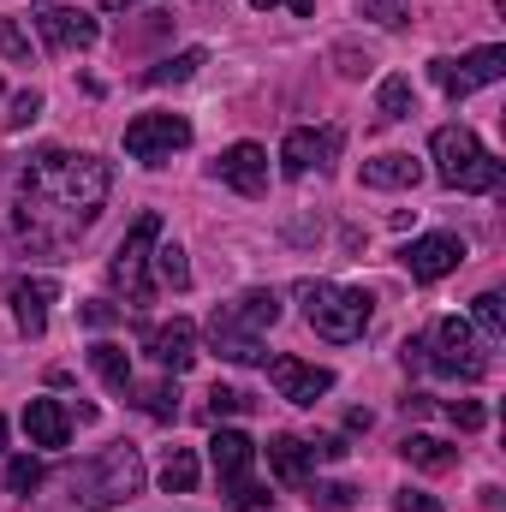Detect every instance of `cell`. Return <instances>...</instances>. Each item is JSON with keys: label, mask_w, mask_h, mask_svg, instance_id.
<instances>
[{"label": "cell", "mask_w": 506, "mask_h": 512, "mask_svg": "<svg viewBox=\"0 0 506 512\" xmlns=\"http://www.w3.org/2000/svg\"><path fill=\"white\" fill-rule=\"evenodd\" d=\"M108 185H114V173H108V161H96V155H66V149L36 155L30 173H24V215H18V233H30L42 215H60V239H66L72 227H90V221L102 215V203H108Z\"/></svg>", "instance_id": "cell-1"}, {"label": "cell", "mask_w": 506, "mask_h": 512, "mask_svg": "<svg viewBox=\"0 0 506 512\" xmlns=\"http://www.w3.org/2000/svg\"><path fill=\"white\" fill-rule=\"evenodd\" d=\"M274 322H280V298L274 292H245L239 304L209 316V340L227 364H256L262 358V328H274Z\"/></svg>", "instance_id": "cell-2"}, {"label": "cell", "mask_w": 506, "mask_h": 512, "mask_svg": "<svg viewBox=\"0 0 506 512\" xmlns=\"http://www.w3.org/2000/svg\"><path fill=\"white\" fill-rule=\"evenodd\" d=\"M429 149H435V173H441V185H453V191H501L506 167L477 143V131L441 126L435 137H429Z\"/></svg>", "instance_id": "cell-3"}, {"label": "cell", "mask_w": 506, "mask_h": 512, "mask_svg": "<svg viewBox=\"0 0 506 512\" xmlns=\"http://www.w3.org/2000/svg\"><path fill=\"white\" fill-rule=\"evenodd\" d=\"M304 316H310V328H316L322 340L352 346V340H364V328H370V298L352 292V286H334V280H310V286H304Z\"/></svg>", "instance_id": "cell-4"}, {"label": "cell", "mask_w": 506, "mask_h": 512, "mask_svg": "<svg viewBox=\"0 0 506 512\" xmlns=\"http://www.w3.org/2000/svg\"><path fill=\"white\" fill-rule=\"evenodd\" d=\"M417 352H429L423 364H429L435 376H459V382L489 376V358H483V346H477L471 322H459V316H441V322L429 328V340H417Z\"/></svg>", "instance_id": "cell-5"}, {"label": "cell", "mask_w": 506, "mask_h": 512, "mask_svg": "<svg viewBox=\"0 0 506 512\" xmlns=\"http://www.w3.org/2000/svg\"><path fill=\"white\" fill-rule=\"evenodd\" d=\"M155 245H161V215L149 209V215H137V221H131V233L120 239V251H114V262H108L114 286H126L131 304H149V298H155V280H149Z\"/></svg>", "instance_id": "cell-6"}, {"label": "cell", "mask_w": 506, "mask_h": 512, "mask_svg": "<svg viewBox=\"0 0 506 512\" xmlns=\"http://www.w3.org/2000/svg\"><path fill=\"white\" fill-rule=\"evenodd\" d=\"M209 459H215V477L227 483V495H233V507H239V512L268 507V489H256V483H251V465H256V441H251V435L221 429V435L209 441Z\"/></svg>", "instance_id": "cell-7"}, {"label": "cell", "mask_w": 506, "mask_h": 512, "mask_svg": "<svg viewBox=\"0 0 506 512\" xmlns=\"http://www.w3.org/2000/svg\"><path fill=\"white\" fill-rule=\"evenodd\" d=\"M191 143V120L185 114H137L126 126V155L143 161V167H161L173 149Z\"/></svg>", "instance_id": "cell-8"}, {"label": "cell", "mask_w": 506, "mask_h": 512, "mask_svg": "<svg viewBox=\"0 0 506 512\" xmlns=\"http://www.w3.org/2000/svg\"><path fill=\"white\" fill-rule=\"evenodd\" d=\"M501 72H506V48H471L465 60H429V78H435L453 102H465L471 90L495 84Z\"/></svg>", "instance_id": "cell-9"}, {"label": "cell", "mask_w": 506, "mask_h": 512, "mask_svg": "<svg viewBox=\"0 0 506 512\" xmlns=\"http://www.w3.org/2000/svg\"><path fill=\"white\" fill-rule=\"evenodd\" d=\"M36 30H42V42L54 48V54H84V48H96V18H84L78 6H60V0H42L36 12Z\"/></svg>", "instance_id": "cell-10"}, {"label": "cell", "mask_w": 506, "mask_h": 512, "mask_svg": "<svg viewBox=\"0 0 506 512\" xmlns=\"http://www.w3.org/2000/svg\"><path fill=\"white\" fill-rule=\"evenodd\" d=\"M399 262H405L411 280H441V274H453V268L465 262V245H459L453 233H429V239H411V245L399 251Z\"/></svg>", "instance_id": "cell-11"}, {"label": "cell", "mask_w": 506, "mask_h": 512, "mask_svg": "<svg viewBox=\"0 0 506 512\" xmlns=\"http://www.w3.org/2000/svg\"><path fill=\"white\" fill-rule=\"evenodd\" d=\"M268 382H274L280 399H292V405H316V399L334 387V376L316 370V364H304V358H274V364H268Z\"/></svg>", "instance_id": "cell-12"}, {"label": "cell", "mask_w": 506, "mask_h": 512, "mask_svg": "<svg viewBox=\"0 0 506 512\" xmlns=\"http://www.w3.org/2000/svg\"><path fill=\"white\" fill-rule=\"evenodd\" d=\"M215 173H221V185H233L239 197H262V191H268V155H262L256 143H233V149L215 161Z\"/></svg>", "instance_id": "cell-13"}, {"label": "cell", "mask_w": 506, "mask_h": 512, "mask_svg": "<svg viewBox=\"0 0 506 512\" xmlns=\"http://www.w3.org/2000/svg\"><path fill=\"white\" fill-rule=\"evenodd\" d=\"M334 149H340V131H322V137H316V131H286V143H280V173H286V179H304V173L322 167Z\"/></svg>", "instance_id": "cell-14"}, {"label": "cell", "mask_w": 506, "mask_h": 512, "mask_svg": "<svg viewBox=\"0 0 506 512\" xmlns=\"http://www.w3.org/2000/svg\"><path fill=\"white\" fill-rule=\"evenodd\" d=\"M143 346H149V358H155L161 370H173V376H179V370H191V358H197V328L173 316L167 328H149V334H143Z\"/></svg>", "instance_id": "cell-15"}, {"label": "cell", "mask_w": 506, "mask_h": 512, "mask_svg": "<svg viewBox=\"0 0 506 512\" xmlns=\"http://www.w3.org/2000/svg\"><path fill=\"white\" fill-rule=\"evenodd\" d=\"M24 429H30L36 447H66L72 441V417H66L60 399H30L24 405Z\"/></svg>", "instance_id": "cell-16"}, {"label": "cell", "mask_w": 506, "mask_h": 512, "mask_svg": "<svg viewBox=\"0 0 506 512\" xmlns=\"http://www.w3.org/2000/svg\"><path fill=\"white\" fill-rule=\"evenodd\" d=\"M268 465H274V477H280L286 489H304V483H310L316 453H310L298 435H274V441H268Z\"/></svg>", "instance_id": "cell-17"}, {"label": "cell", "mask_w": 506, "mask_h": 512, "mask_svg": "<svg viewBox=\"0 0 506 512\" xmlns=\"http://www.w3.org/2000/svg\"><path fill=\"white\" fill-rule=\"evenodd\" d=\"M48 304H54V280H18L12 286V316H18L24 334L48 328Z\"/></svg>", "instance_id": "cell-18"}, {"label": "cell", "mask_w": 506, "mask_h": 512, "mask_svg": "<svg viewBox=\"0 0 506 512\" xmlns=\"http://www.w3.org/2000/svg\"><path fill=\"white\" fill-rule=\"evenodd\" d=\"M417 179H423V167L411 155H376V161H364V185H376V191H411Z\"/></svg>", "instance_id": "cell-19"}, {"label": "cell", "mask_w": 506, "mask_h": 512, "mask_svg": "<svg viewBox=\"0 0 506 512\" xmlns=\"http://www.w3.org/2000/svg\"><path fill=\"white\" fill-rule=\"evenodd\" d=\"M405 465H417V471H453L459 465V447H447L441 435H405Z\"/></svg>", "instance_id": "cell-20"}, {"label": "cell", "mask_w": 506, "mask_h": 512, "mask_svg": "<svg viewBox=\"0 0 506 512\" xmlns=\"http://www.w3.org/2000/svg\"><path fill=\"white\" fill-rule=\"evenodd\" d=\"M376 114L393 126V120H411L417 114V96H411V78L405 72H393V78H381V90H376Z\"/></svg>", "instance_id": "cell-21"}, {"label": "cell", "mask_w": 506, "mask_h": 512, "mask_svg": "<svg viewBox=\"0 0 506 512\" xmlns=\"http://www.w3.org/2000/svg\"><path fill=\"white\" fill-rule=\"evenodd\" d=\"M90 370L114 387V393H126V387H131V358H126V346H114V340L90 346Z\"/></svg>", "instance_id": "cell-22"}, {"label": "cell", "mask_w": 506, "mask_h": 512, "mask_svg": "<svg viewBox=\"0 0 506 512\" xmlns=\"http://www.w3.org/2000/svg\"><path fill=\"white\" fill-rule=\"evenodd\" d=\"M203 60H209L203 48H185V54H173V60L149 66V72H143V84H185V78H197V66H203Z\"/></svg>", "instance_id": "cell-23"}, {"label": "cell", "mask_w": 506, "mask_h": 512, "mask_svg": "<svg viewBox=\"0 0 506 512\" xmlns=\"http://www.w3.org/2000/svg\"><path fill=\"white\" fill-rule=\"evenodd\" d=\"M161 489H167V495H191V489H197V459H191V447H173V453H167Z\"/></svg>", "instance_id": "cell-24"}, {"label": "cell", "mask_w": 506, "mask_h": 512, "mask_svg": "<svg viewBox=\"0 0 506 512\" xmlns=\"http://www.w3.org/2000/svg\"><path fill=\"white\" fill-rule=\"evenodd\" d=\"M471 316H477V328H483L489 340H501V334H506V310H501V292H477V298H471Z\"/></svg>", "instance_id": "cell-25"}, {"label": "cell", "mask_w": 506, "mask_h": 512, "mask_svg": "<svg viewBox=\"0 0 506 512\" xmlns=\"http://www.w3.org/2000/svg\"><path fill=\"white\" fill-rule=\"evenodd\" d=\"M155 268H161V280H167V286H179V292L191 286V262H185L179 245H155Z\"/></svg>", "instance_id": "cell-26"}, {"label": "cell", "mask_w": 506, "mask_h": 512, "mask_svg": "<svg viewBox=\"0 0 506 512\" xmlns=\"http://www.w3.org/2000/svg\"><path fill=\"white\" fill-rule=\"evenodd\" d=\"M6 489H12L18 501H30V489H42V465H36V459H12V465H6Z\"/></svg>", "instance_id": "cell-27"}, {"label": "cell", "mask_w": 506, "mask_h": 512, "mask_svg": "<svg viewBox=\"0 0 506 512\" xmlns=\"http://www.w3.org/2000/svg\"><path fill=\"white\" fill-rule=\"evenodd\" d=\"M143 411H149V417H161V423H167V417H179V387H173V382L143 387Z\"/></svg>", "instance_id": "cell-28"}, {"label": "cell", "mask_w": 506, "mask_h": 512, "mask_svg": "<svg viewBox=\"0 0 506 512\" xmlns=\"http://www.w3.org/2000/svg\"><path fill=\"white\" fill-rule=\"evenodd\" d=\"M310 501H316L322 512H352L358 489H346V483H316V489H310Z\"/></svg>", "instance_id": "cell-29"}, {"label": "cell", "mask_w": 506, "mask_h": 512, "mask_svg": "<svg viewBox=\"0 0 506 512\" xmlns=\"http://www.w3.org/2000/svg\"><path fill=\"white\" fill-rule=\"evenodd\" d=\"M233 411H251V393H239V387H209V417H233Z\"/></svg>", "instance_id": "cell-30"}, {"label": "cell", "mask_w": 506, "mask_h": 512, "mask_svg": "<svg viewBox=\"0 0 506 512\" xmlns=\"http://www.w3.org/2000/svg\"><path fill=\"white\" fill-rule=\"evenodd\" d=\"M364 18H376L387 30H399L405 18H411V0H364Z\"/></svg>", "instance_id": "cell-31"}, {"label": "cell", "mask_w": 506, "mask_h": 512, "mask_svg": "<svg viewBox=\"0 0 506 512\" xmlns=\"http://www.w3.org/2000/svg\"><path fill=\"white\" fill-rule=\"evenodd\" d=\"M447 417H453L459 429H483V423H489V411H483L477 399H447Z\"/></svg>", "instance_id": "cell-32"}, {"label": "cell", "mask_w": 506, "mask_h": 512, "mask_svg": "<svg viewBox=\"0 0 506 512\" xmlns=\"http://www.w3.org/2000/svg\"><path fill=\"white\" fill-rule=\"evenodd\" d=\"M36 114H42V96H36V90H30V96H18V102H12V120H6V126L18 131V126H30V120H36Z\"/></svg>", "instance_id": "cell-33"}, {"label": "cell", "mask_w": 506, "mask_h": 512, "mask_svg": "<svg viewBox=\"0 0 506 512\" xmlns=\"http://www.w3.org/2000/svg\"><path fill=\"white\" fill-rule=\"evenodd\" d=\"M84 322H90V328H114V322H120V310L96 298V304H84Z\"/></svg>", "instance_id": "cell-34"}, {"label": "cell", "mask_w": 506, "mask_h": 512, "mask_svg": "<svg viewBox=\"0 0 506 512\" xmlns=\"http://www.w3.org/2000/svg\"><path fill=\"white\" fill-rule=\"evenodd\" d=\"M399 512H441V501L423 495V489H405V495H399Z\"/></svg>", "instance_id": "cell-35"}, {"label": "cell", "mask_w": 506, "mask_h": 512, "mask_svg": "<svg viewBox=\"0 0 506 512\" xmlns=\"http://www.w3.org/2000/svg\"><path fill=\"white\" fill-rule=\"evenodd\" d=\"M0 48H6L12 60H24V54H30V42L18 36V24H0Z\"/></svg>", "instance_id": "cell-36"}, {"label": "cell", "mask_w": 506, "mask_h": 512, "mask_svg": "<svg viewBox=\"0 0 506 512\" xmlns=\"http://www.w3.org/2000/svg\"><path fill=\"white\" fill-rule=\"evenodd\" d=\"M310 453H316V459H346V441H340V435H322Z\"/></svg>", "instance_id": "cell-37"}, {"label": "cell", "mask_w": 506, "mask_h": 512, "mask_svg": "<svg viewBox=\"0 0 506 512\" xmlns=\"http://www.w3.org/2000/svg\"><path fill=\"white\" fill-rule=\"evenodd\" d=\"M256 6H292V12H298V18H310V12H316V6H310V0H256Z\"/></svg>", "instance_id": "cell-38"}, {"label": "cell", "mask_w": 506, "mask_h": 512, "mask_svg": "<svg viewBox=\"0 0 506 512\" xmlns=\"http://www.w3.org/2000/svg\"><path fill=\"white\" fill-rule=\"evenodd\" d=\"M102 6H108V12H126V6H137V0H102Z\"/></svg>", "instance_id": "cell-39"}, {"label": "cell", "mask_w": 506, "mask_h": 512, "mask_svg": "<svg viewBox=\"0 0 506 512\" xmlns=\"http://www.w3.org/2000/svg\"><path fill=\"white\" fill-rule=\"evenodd\" d=\"M0 447H6V417H0Z\"/></svg>", "instance_id": "cell-40"}]
</instances>
